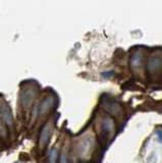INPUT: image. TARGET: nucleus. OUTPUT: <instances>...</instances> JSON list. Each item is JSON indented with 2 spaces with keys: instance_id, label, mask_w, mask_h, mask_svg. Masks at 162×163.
Returning a JSON list of instances; mask_svg holds the SVG:
<instances>
[{
  "instance_id": "1",
  "label": "nucleus",
  "mask_w": 162,
  "mask_h": 163,
  "mask_svg": "<svg viewBox=\"0 0 162 163\" xmlns=\"http://www.w3.org/2000/svg\"><path fill=\"white\" fill-rule=\"evenodd\" d=\"M162 69V55L155 54L151 56L148 60V71L151 75H155L156 72Z\"/></svg>"
},
{
  "instance_id": "2",
  "label": "nucleus",
  "mask_w": 162,
  "mask_h": 163,
  "mask_svg": "<svg viewBox=\"0 0 162 163\" xmlns=\"http://www.w3.org/2000/svg\"><path fill=\"white\" fill-rule=\"evenodd\" d=\"M0 117H1L3 122H5V124L8 125L9 128H11V129L13 128V115H11V111L7 105L0 106Z\"/></svg>"
},
{
  "instance_id": "3",
  "label": "nucleus",
  "mask_w": 162,
  "mask_h": 163,
  "mask_svg": "<svg viewBox=\"0 0 162 163\" xmlns=\"http://www.w3.org/2000/svg\"><path fill=\"white\" fill-rule=\"evenodd\" d=\"M50 134H51V124L48 122V124H46L42 128L41 134H40V138H39L40 147H42L43 148V147H45L47 145L48 141H49Z\"/></svg>"
},
{
  "instance_id": "4",
  "label": "nucleus",
  "mask_w": 162,
  "mask_h": 163,
  "mask_svg": "<svg viewBox=\"0 0 162 163\" xmlns=\"http://www.w3.org/2000/svg\"><path fill=\"white\" fill-rule=\"evenodd\" d=\"M142 62H143V54L140 50H138L131 57V66L133 69H138L141 67Z\"/></svg>"
},
{
  "instance_id": "5",
  "label": "nucleus",
  "mask_w": 162,
  "mask_h": 163,
  "mask_svg": "<svg viewBox=\"0 0 162 163\" xmlns=\"http://www.w3.org/2000/svg\"><path fill=\"white\" fill-rule=\"evenodd\" d=\"M52 103V99L51 98H47V99H45L43 102H42V104H41V109H40V113H44V112H46L48 109L50 108V105Z\"/></svg>"
},
{
  "instance_id": "6",
  "label": "nucleus",
  "mask_w": 162,
  "mask_h": 163,
  "mask_svg": "<svg viewBox=\"0 0 162 163\" xmlns=\"http://www.w3.org/2000/svg\"><path fill=\"white\" fill-rule=\"evenodd\" d=\"M58 157V152L55 148L52 149L49 153V162L50 163H56V160H57Z\"/></svg>"
},
{
  "instance_id": "7",
  "label": "nucleus",
  "mask_w": 162,
  "mask_h": 163,
  "mask_svg": "<svg viewBox=\"0 0 162 163\" xmlns=\"http://www.w3.org/2000/svg\"><path fill=\"white\" fill-rule=\"evenodd\" d=\"M59 163H67V158H66L65 153L61 154V156L59 158Z\"/></svg>"
},
{
  "instance_id": "8",
  "label": "nucleus",
  "mask_w": 162,
  "mask_h": 163,
  "mask_svg": "<svg viewBox=\"0 0 162 163\" xmlns=\"http://www.w3.org/2000/svg\"><path fill=\"white\" fill-rule=\"evenodd\" d=\"M157 136H158V141L162 144V130H157Z\"/></svg>"
},
{
  "instance_id": "9",
  "label": "nucleus",
  "mask_w": 162,
  "mask_h": 163,
  "mask_svg": "<svg viewBox=\"0 0 162 163\" xmlns=\"http://www.w3.org/2000/svg\"><path fill=\"white\" fill-rule=\"evenodd\" d=\"M113 73H114V72H113V71L104 72V73H103V76H104V77H109V76H113Z\"/></svg>"
}]
</instances>
